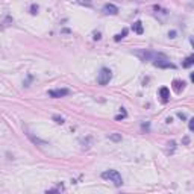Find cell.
<instances>
[{
    "instance_id": "obj_2",
    "label": "cell",
    "mask_w": 194,
    "mask_h": 194,
    "mask_svg": "<svg viewBox=\"0 0 194 194\" xmlns=\"http://www.w3.org/2000/svg\"><path fill=\"white\" fill-rule=\"evenodd\" d=\"M111 78H112L111 70L109 69H102L100 70V73H99V76H97V83H99V85H108L109 80H111Z\"/></svg>"
},
{
    "instance_id": "obj_4",
    "label": "cell",
    "mask_w": 194,
    "mask_h": 194,
    "mask_svg": "<svg viewBox=\"0 0 194 194\" xmlns=\"http://www.w3.org/2000/svg\"><path fill=\"white\" fill-rule=\"evenodd\" d=\"M105 14H108V15H115L117 12H118V8L115 6V5H112V3H106L105 6H103L102 9Z\"/></svg>"
},
{
    "instance_id": "obj_5",
    "label": "cell",
    "mask_w": 194,
    "mask_h": 194,
    "mask_svg": "<svg viewBox=\"0 0 194 194\" xmlns=\"http://www.w3.org/2000/svg\"><path fill=\"white\" fill-rule=\"evenodd\" d=\"M159 96H161V99H162V102H167L170 99V90L167 87H162L159 90Z\"/></svg>"
},
{
    "instance_id": "obj_15",
    "label": "cell",
    "mask_w": 194,
    "mask_h": 194,
    "mask_svg": "<svg viewBox=\"0 0 194 194\" xmlns=\"http://www.w3.org/2000/svg\"><path fill=\"white\" fill-rule=\"evenodd\" d=\"M31 11H32V14H36V11H38V6H36V5H32Z\"/></svg>"
},
{
    "instance_id": "obj_19",
    "label": "cell",
    "mask_w": 194,
    "mask_h": 194,
    "mask_svg": "<svg viewBox=\"0 0 194 194\" xmlns=\"http://www.w3.org/2000/svg\"><path fill=\"white\" fill-rule=\"evenodd\" d=\"M190 43H191V46L194 47V38H190Z\"/></svg>"
},
{
    "instance_id": "obj_16",
    "label": "cell",
    "mask_w": 194,
    "mask_h": 194,
    "mask_svg": "<svg viewBox=\"0 0 194 194\" xmlns=\"http://www.w3.org/2000/svg\"><path fill=\"white\" fill-rule=\"evenodd\" d=\"M168 36H170V38H176V31H171V32H168Z\"/></svg>"
},
{
    "instance_id": "obj_17",
    "label": "cell",
    "mask_w": 194,
    "mask_h": 194,
    "mask_svg": "<svg viewBox=\"0 0 194 194\" xmlns=\"http://www.w3.org/2000/svg\"><path fill=\"white\" fill-rule=\"evenodd\" d=\"M177 117H179V118H182V120H185V118H187V117H185V114H182V112H179V114H177Z\"/></svg>"
},
{
    "instance_id": "obj_12",
    "label": "cell",
    "mask_w": 194,
    "mask_h": 194,
    "mask_svg": "<svg viewBox=\"0 0 194 194\" xmlns=\"http://www.w3.org/2000/svg\"><path fill=\"white\" fill-rule=\"evenodd\" d=\"M53 120L56 121L58 125H62V123H64V118H62V117H59V115H53Z\"/></svg>"
},
{
    "instance_id": "obj_10",
    "label": "cell",
    "mask_w": 194,
    "mask_h": 194,
    "mask_svg": "<svg viewBox=\"0 0 194 194\" xmlns=\"http://www.w3.org/2000/svg\"><path fill=\"white\" fill-rule=\"evenodd\" d=\"M79 5H83V6H88V8H91L92 6V3L90 2V0H76Z\"/></svg>"
},
{
    "instance_id": "obj_3",
    "label": "cell",
    "mask_w": 194,
    "mask_h": 194,
    "mask_svg": "<svg viewBox=\"0 0 194 194\" xmlns=\"http://www.w3.org/2000/svg\"><path fill=\"white\" fill-rule=\"evenodd\" d=\"M69 90H65V88H62V90H50L49 91V96L50 97H53V99H59V97H64V96H67L69 94Z\"/></svg>"
},
{
    "instance_id": "obj_7",
    "label": "cell",
    "mask_w": 194,
    "mask_h": 194,
    "mask_svg": "<svg viewBox=\"0 0 194 194\" xmlns=\"http://www.w3.org/2000/svg\"><path fill=\"white\" fill-rule=\"evenodd\" d=\"M194 64V55H191V56H188L187 59H185V62H183L182 65L185 67V69H188V67H191Z\"/></svg>"
},
{
    "instance_id": "obj_11",
    "label": "cell",
    "mask_w": 194,
    "mask_h": 194,
    "mask_svg": "<svg viewBox=\"0 0 194 194\" xmlns=\"http://www.w3.org/2000/svg\"><path fill=\"white\" fill-rule=\"evenodd\" d=\"M109 140H112V141H121V135L112 134V135H109Z\"/></svg>"
},
{
    "instance_id": "obj_18",
    "label": "cell",
    "mask_w": 194,
    "mask_h": 194,
    "mask_svg": "<svg viewBox=\"0 0 194 194\" xmlns=\"http://www.w3.org/2000/svg\"><path fill=\"white\" fill-rule=\"evenodd\" d=\"M94 40H100V34H99V32L94 34Z\"/></svg>"
},
{
    "instance_id": "obj_9",
    "label": "cell",
    "mask_w": 194,
    "mask_h": 194,
    "mask_svg": "<svg viewBox=\"0 0 194 194\" xmlns=\"http://www.w3.org/2000/svg\"><path fill=\"white\" fill-rule=\"evenodd\" d=\"M126 34H127V29H123V32H121V34H117L115 35V41H120V40H121V38H125L126 36Z\"/></svg>"
},
{
    "instance_id": "obj_13",
    "label": "cell",
    "mask_w": 194,
    "mask_h": 194,
    "mask_svg": "<svg viewBox=\"0 0 194 194\" xmlns=\"http://www.w3.org/2000/svg\"><path fill=\"white\" fill-rule=\"evenodd\" d=\"M188 127H190V130H193L194 132V118L190 120V123H188Z\"/></svg>"
},
{
    "instance_id": "obj_14",
    "label": "cell",
    "mask_w": 194,
    "mask_h": 194,
    "mask_svg": "<svg viewBox=\"0 0 194 194\" xmlns=\"http://www.w3.org/2000/svg\"><path fill=\"white\" fill-rule=\"evenodd\" d=\"M125 117H126V112L123 111V112H121V115H117V117H115V120H121V118H125Z\"/></svg>"
},
{
    "instance_id": "obj_1",
    "label": "cell",
    "mask_w": 194,
    "mask_h": 194,
    "mask_svg": "<svg viewBox=\"0 0 194 194\" xmlns=\"http://www.w3.org/2000/svg\"><path fill=\"white\" fill-rule=\"evenodd\" d=\"M102 179H106L109 182H112L114 185L120 187L123 183V179H121V174L118 173L117 170H106L102 173Z\"/></svg>"
},
{
    "instance_id": "obj_20",
    "label": "cell",
    "mask_w": 194,
    "mask_h": 194,
    "mask_svg": "<svg viewBox=\"0 0 194 194\" xmlns=\"http://www.w3.org/2000/svg\"><path fill=\"white\" fill-rule=\"evenodd\" d=\"M190 78H191V82H194V73H191V76H190Z\"/></svg>"
},
{
    "instance_id": "obj_6",
    "label": "cell",
    "mask_w": 194,
    "mask_h": 194,
    "mask_svg": "<svg viewBox=\"0 0 194 194\" xmlns=\"http://www.w3.org/2000/svg\"><path fill=\"white\" fill-rule=\"evenodd\" d=\"M132 31L135 32V34H138V35H141L143 32H144V29H143V23L138 20V21H135V23L132 24Z\"/></svg>"
},
{
    "instance_id": "obj_8",
    "label": "cell",
    "mask_w": 194,
    "mask_h": 194,
    "mask_svg": "<svg viewBox=\"0 0 194 194\" xmlns=\"http://www.w3.org/2000/svg\"><path fill=\"white\" fill-rule=\"evenodd\" d=\"M173 85H174V90L179 92L181 90H183V85H185V83L181 82V80H174V82H173Z\"/></svg>"
}]
</instances>
